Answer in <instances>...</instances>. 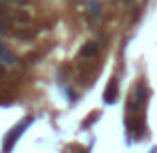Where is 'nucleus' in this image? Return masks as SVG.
Instances as JSON below:
<instances>
[{"mask_svg": "<svg viewBox=\"0 0 157 153\" xmlns=\"http://www.w3.org/2000/svg\"><path fill=\"white\" fill-rule=\"evenodd\" d=\"M32 121H34V117H26V119H24L22 123H20V125H16L14 129H12L10 133H8V139H6V143H4V151H12V147H14V143H16V141L20 139V135H22L24 131H26V127L30 125Z\"/></svg>", "mask_w": 157, "mask_h": 153, "instance_id": "nucleus-1", "label": "nucleus"}, {"mask_svg": "<svg viewBox=\"0 0 157 153\" xmlns=\"http://www.w3.org/2000/svg\"><path fill=\"white\" fill-rule=\"evenodd\" d=\"M117 100V82H111L109 86H107L105 94H104V101L105 103H113Z\"/></svg>", "mask_w": 157, "mask_h": 153, "instance_id": "nucleus-2", "label": "nucleus"}, {"mask_svg": "<svg viewBox=\"0 0 157 153\" xmlns=\"http://www.w3.org/2000/svg\"><path fill=\"white\" fill-rule=\"evenodd\" d=\"M96 52H98V44H96V42H90L88 46H84V48H82L80 56H84V58H90V56H94Z\"/></svg>", "mask_w": 157, "mask_h": 153, "instance_id": "nucleus-3", "label": "nucleus"}, {"mask_svg": "<svg viewBox=\"0 0 157 153\" xmlns=\"http://www.w3.org/2000/svg\"><path fill=\"white\" fill-rule=\"evenodd\" d=\"M101 12H100V2H96V0H92V2H90V20H96L98 16H100Z\"/></svg>", "mask_w": 157, "mask_h": 153, "instance_id": "nucleus-4", "label": "nucleus"}]
</instances>
